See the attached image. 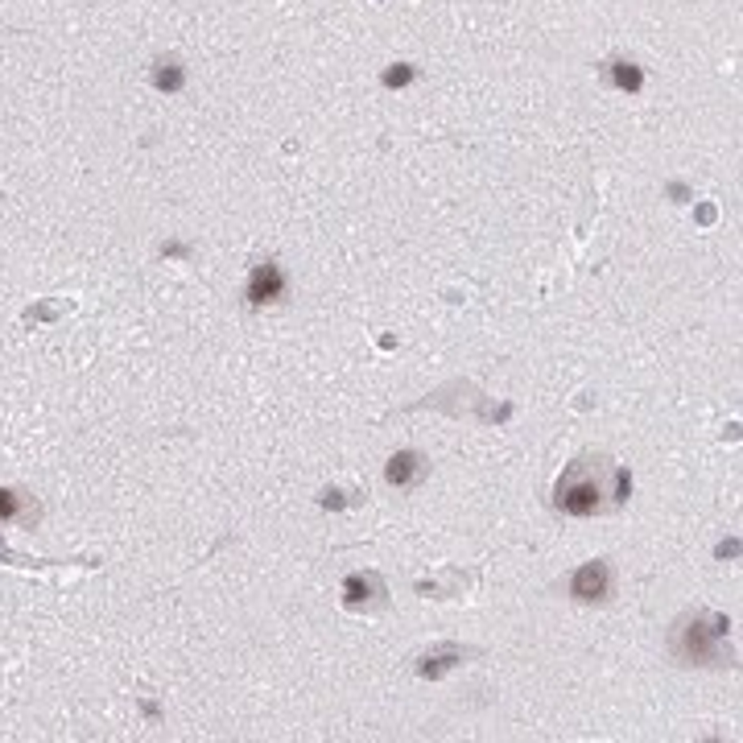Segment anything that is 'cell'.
<instances>
[{"label": "cell", "instance_id": "7a4b0ae2", "mask_svg": "<svg viewBox=\"0 0 743 743\" xmlns=\"http://www.w3.org/2000/svg\"><path fill=\"white\" fill-rule=\"evenodd\" d=\"M570 595L583 603L607 599V595H612V570H607V562H587L583 570H575V575H570Z\"/></svg>", "mask_w": 743, "mask_h": 743}, {"label": "cell", "instance_id": "5b68a950", "mask_svg": "<svg viewBox=\"0 0 743 743\" xmlns=\"http://www.w3.org/2000/svg\"><path fill=\"white\" fill-rule=\"evenodd\" d=\"M25 516V500L9 488H0V520H21Z\"/></svg>", "mask_w": 743, "mask_h": 743}, {"label": "cell", "instance_id": "3957f363", "mask_svg": "<svg viewBox=\"0 0 743 743\" xmlns=\"http://www.w3.org/2000/svg\"><path fill=\"white\" fill-rule=\"evenodd\" d=\"M285 298V277L277 264H256L248 277V306H269Z\"/></svg>", "mask_w": 743, "mask_h": 743}, {"label": "cell", "instance_id": "277c9868", "mask_svg": "<svg viewBox=\"0 0 743 743\" xmlns=\"http://www.w3.org/2000/svg\"><path fill=\"white\" fill-rule=\"evenodd\" d=\"M421 475H426V463H421V455H413V450H401V455H393V463H388V483H393V488H413Z\"/></svg>", "mask_w": 743, "mask_h": 743}, {"label": "cell", "instance_id": "6da1fadb", "mask_svg": "<svg viewBox=\"0 0 743 743\" xmlns=\"http://www.w3.org/2000/svg\"><path fill=\"white\" fill-rule=\"evenodd\" d=\"M607 463L603 458H578L566 467V475L558 480V508L570 516H590L603 504L607 488H603Z\"/></svg>", "mask_w": 743, "mask_h": 743}, {"label": "cell", "instance_id": "8992f818", "mask_svg": "<svg viewBox=\"0 0 743 743\" xmlns=\"http://www.w3.org/2000/svg\"><path fill=\"white\" fill-rule=\"evenodd\" d=\"M169 71H157V87H166V91H178L182 87V74L174 71V62H166Z\"/></svg>", "mask_w": 743, "mask_h": 743}]
</instances>
